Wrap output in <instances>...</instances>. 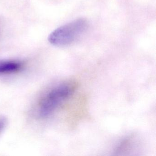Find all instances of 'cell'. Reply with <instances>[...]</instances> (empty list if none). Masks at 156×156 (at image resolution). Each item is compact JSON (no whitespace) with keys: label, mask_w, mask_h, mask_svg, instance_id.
<instances>
[{"label":"cell","mask_w":156,"mask_h":156,"mask_svg":"<svg viewBox=\"0 0 156 156\" xmlns=\"http://www.w3.org/2000/svg\"><path fill=\"white\" fill-rule=\"evenodd\" d=\"M88 27V23L86 20L77 19L55 30L49 35L48 41L55 46L69 45L84 33Z\"/></svg>","instance_id":"obj_2"},{"label":"cell","mask_w":156,"mask_h":156,"mask_svg":"<svg viewBox=\"0 0 156 156\" xmlns=\"http://www.w3.org/2000/svg\"><path fill=\"white\" fill-rule=\"evenodd\" d=\"M7 125V119L3 117H0V134L4 130Z\"/></svg>","instance_id":"obj_4"},{"label":"cell","mask_w":156,"mask_h":156,"mask_svg":"<svg viewBox=\"0 0 156 156\" xmlns=\"http://www.w3.org/2000/svg\"><path fill=\"white\" fill-rule=\"evenodd\" d=\"M73 91V86L68 84L58 85L48 90L38 103L37 113L39 116L45 118L52 115L71 96Z\"/></svg>","instance_id":"obj_1"},{"label":"cell","mask_w":156,"mask_h":156,"mask_svg":"<svg viewBox=\"0 0 156 156\" xmlns=\"http://www.w3.org/2000/svg\"><path fill=\"white\" fill-rule=\"evenodd\" d=\"M22 63L12 60H0V75L14 73L23 68Z\"/></svg>","instance_id":"obj_3"}]
</instances>
